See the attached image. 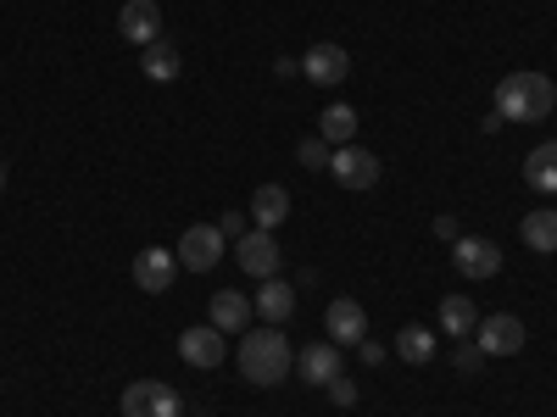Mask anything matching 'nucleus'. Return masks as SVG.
I'll return each mask as SVG.
<instances>
[{"mask_svg": "<svg viewBox=\"0 0 557 417\" xmlns=\"http://www.w3.org/2000/svg\"><path fill=\"white\" fill-rule=\"evenodd\" d=\"M173 256H178V267H190V273H212V267L223 262V235H218V223H190Z\"/></svg>", "mask_w": 557, "mask_h": 417, "instance_id": "6", "label": "nucleus"}, {"mask_svg": "<svg viewBox=\"0 0 557 417\" xmlns=\"http://www.w3.org/2000/svg\"><path fill=\"white\" fill-rule=\"evenodd\" d=\"M480 367H485V351L469 345V340H457V374H480Z\"/></svg>", "mask_w": 557, "mask_h": 417, "instance_id": "25", "label": "nucleus"}, {"mask_svg": "<svg viewBox=\"0 0 557 417\" xmlns=\"http://www.w3.org/2000/svg\"><path fill=\"white\" fill-rule=\"evenodd\" d=\"M524 184L535 195H557V139H546V146L524 156Z\"/></svg>", "mask_w": 557, "mask_h": 417, "instance_id": "17", "label": "nucleus"}, {"mask_svg": "<svg viewBox=\"0 0 557 417\" xmlns=\"http://www.w3.org/2000/svg\"><path fill=\"white\" fill-rule=\"evenodd\" d=\"M251 217H257V228L273 235V228L290 217V190H285V184H262V190L251 195Z\"/></svg>", "mask_w": 557, "mask_h": 417, "instance_id": "18", "label": "nucleus"}, {"mask_svg": "<svg viewBox=\"0 0 557 417\" xmlns=\"http://www.w3.org/2000/svg\"><path fill=\"white\" fill-rule=\"evenodd\" d=\"M235 367L240 379L257 384V390H278L290 374H296V351L285 340V329H273V323H262V329H246L240 345H235Z\"/></svg>", "mask_w": 557, "mask_h": 417, "instance_id": "1", "label": "nucleus"}, {"mask_svg": "<svg viewBox=\"0 0 557 417\" xmlns=\"http://www.w3.org/2000/svg\"><path fill=\"white\" fill-rule=\"evenodd\" d=\"M357 351H362V362H368V367H374V362H385V345H374V340H362Z\"/></svg>", "mask_w": 557, "mask_h": 417, "instance_id": "28", "label": "nucleus"}, {"mask_svg": "<svg viewBox=\"0 0 557 417\" xmlns=\"http://www.w3.org/2000/svg\"><path fill=\"white\" fill-rule=\"evenodd\" d=\"M451 267H457L462 278H474V285H485V278L502 273V245L485 240V235H457V240H451Z\"/></svg>", "mask_w": 557, "mask_h": 417, "instance_id": "4", "label": "nucleus"}, {"mask_svg": "<svg viewBox=\"0 0 557 417\" xmlns=\"http://www.w3.org/2000/svg\"><path fill=\"white\" fill-rule=\"evenodd\" d=\"M178 356L190 362V367H223V356H228V334L212 329V323H201V329H184V334H178Z\"/></svg>", "mask_w": 557, "mask_h": 417, "instance_id": "12", "label": "nucleus"}, {"mask_svg": "<svg viewBox=\"0 0 557 417\" xmlns=\"http://www.w3.org/2000/svg\"><path fill=\"white\" fill-rule=\"evenodd\" d=\"M207 312H212V329H223V334H246L251 317H257L251 295H240V290H218Z\"/></svg>", "mask_w": 557, "mask_h": 417, "instance_id": "14", "label": "nucleus"}, {"mask_svg": "<svg viewBox=\"0 0 557 417\" xmlns=\"http://www.w3.org/2000/svg\"><path fill=\"white\" fill-rule=\"evenodd\" d=\"M346 73H351V56L341 45H312L301 56V78H312V84H346Z\"/></svg>", "mask_w": 557, "mask_h": 417, "instance_id": "15", "label": "nucleus"}, {"mask_svg": "<svg viewBox=\"0 0 557 417\" xmlns=\"http://www.w3.org/2000/svg\"><path fill=\"white\" fill-rule=\"evenodd\" d=\"M496 112L507 123H546L557 112V84L546 73H507L496 84Z\"/></svg>", "mask_w": 557, "mask_h": 417, "instance_id": "2", "label": "nucleus"}, {"mask_svg": "<svg viewBox=\"0 0 557 417\" xmlns=\"http://www.w3.org/2000/svg\"><path fill=\"white\" fill-rule=\"evenodd\" d=\"M330 401H335V406H357V384H351V379L341 374V379L330 384Z\"/></svg>", "mask_w": 557, "mask_h": 417, "instance_id": "27", "label": "nucleus"}, {"mask_svg": "<svg viewBox=\"0 0 557 417\" xmlns=\"http://www.w3.org/2000/svg\"><path fill=\"white\" fill-rule=\"evenodd\" d=\"M519 240H524L530 251L552 256V251H557V212H552V206H541V212H524V223H519Z\"/></svg>", "mask_w": 557, "mask_h": 417, "instance_id": "19", "label": "nucleus"}, {"mask_svg": "<svg viewBox=\"0 0 557 417\" xmlns=\"http://www.w3.org/2000/svg\"><path fill=\"white\" fill-rule=\"evenodd\" d=\"M318 139H323V146H351V139H357V112L346 101L330 106V112L318 117Z\"/></svg>", "mask_w": 557, "mask_h": 417, "instance_id": "22", "label": "nucleus"}, {"mask_svg": "<svg viewBox=\"0 0 557 417\" xmlns=\"http://www.w3.org/2000/svg\"><path fill=\"white\" fill-rule=\"evenodd\" d=\"M235 262L257 278V285H262V278H278V267H285V256H278V240L268 235V228H251V235L235 240Z\"/></svg>", "mask_w": 557, "mask_h": 417, "instance_id": "8", "label": "nucleus"}, {"mask_svg": "<svg viewBox=\"0 0 557 417\" xmlns=\"http://www.w3.org/2000/svg\"><path fill=\"white\" fill-rule=\"evenodd\" d=\"M117 34H123L128 45H139V51H146L151 39H162V7H157V0H123Z\"/></svg>", "mask_w": 557, "mask_h": 417, "instance_id": "11", "label": "nucleus"}, {"mask_svg": "<svg viewBox=\"0 0 557 417\" xmlns=\"http://www.w3.org/2000/svg\"><path fill=\"white\" fill-rule=\"evenodd\" d=\"M341 345L335 340H318V345H301L296 351V379L301 384H312V390H330L335 379H341Z\"/></svg>", "mask_w": 557, "mask_h": 417, "instance_id": "7", "label": "nucleus"}, {"mask_svg": "<svg viewBox=\"0 0 557 417\" xmlns=\"http://www.w3.org/2000/svg\"><path fill=\"white\" fill-rule=\"evenodd\" d=\"M123 417H184V395L162 379H139L123 390Z\"/></svg>", "mask_w": 557, "mask_h": 417, "instance_id": "3", "label": "nucleus"}, {"mask_svg": "<svg viewBox=\"0 0 557 417\" xmlns=\"http://www.w3.org/2000/svg\"><path fill=\"white\" fill-rule=\"evenodd\" d=\"M480 329V312H474V301L469 295H446L441 301V334H451V340H469Z\"/></svg>", "mask_w": 557, "mask_h": 417, "instance_id": "20", "label": "nucleus"}, {"mask_svg": "<svg viewBox=\"0 0 557 417\" xmlns=\"http://www.w3.org/2000/svg\"><path fill=\"white\" fill-rule=\"evenodd\" d=\"M173 278H178V256L162 251V245H146L134 256V285L146 290V295H168L173 290Z\"/></svg>", "mask_w": 557, "mask_h": 417, "instance_id": "10", "label": "nucleus"}, {"mask_svg": "<svg viewBox=\"0 0 557 417\" xmlns=\"http://www.w3.org/2000/svg\"><path fill=\"white\" fill-rule=\"evenodd\" d=\"M139 73H146L151 84H173V78H178V45L151 39L146 51H139Z\"/></svg>", "mask_w": 557, "mask_h": 417, "instance_id": "21", "label": "nucleus"}, {"mask_svg": "<svg viewBox=\"0 0 557 417\" xmlns=\"http://www.w3.org/2000/svg\"><path fill=\"white\" fill-rule=\"evenodd\" d=\"M218 235H223V240H240V235H251V228H246V212H223V217H218Z\"/></svg>", "mask_w": 557, "mask_h": 417, "instance_id": "26", "label": "nucleus"}, {"mask_svg": "<svg viewBox=\"0 0 557 417\" xmlns=\"http://www.w3.org/2000/svg\"><path fill=\"white\" fill-rule=\"evenodd\" d=\"M251 306H257V317H262V323H273V329H285L290 312H296V290L285 285V278H262V290L251 295Z\"/></svg>", "mask_w": 557, "mask_h": 417, "instance_id": "16", "label": "nucleus"}, {"mask_svg": "<svg viewBox=\"0 0 557 417\" xmlns=\"http://www.w3.org/2000/svg\"><path fill=\"white\" fill-rule=\"evenodd\" d=\"M330 178L341 184V190H374V184H380V156H374V151H362L357 139H351V146H335V156H330Z\"/></svg>", "mask_w": 557, "mask_h": 417, "instance_id": "5", "label": "nucleus"}, {"mask_svg": "<svg viewBox=\"0 0 557 417\" xmlns=\"http://www.w3.org/2000/svg\"><path fill=\"white\" fill-rule=\"evenodd\" d=\"M474 345L485 356H519L524 351V323L513 312H496V317H480V329H474Z\"/></svg>", "mask_w": 557, "mask_h": 417, "instance_id": "9", "label": "nucleus"}, {"mask_svg": "<svg viewBox=\"0 0 557 417\" xmlns=\"http://www.w3.org/2000/svg\"><path fill=\"white\" fill-rule=\"evenodd\" d=\"M0 195H7V167H0Z\"/></svg>", "mask_w": 557, "mask_h": 417, "instance_id": "29", "label": "nucleus"}, {"mask_svg": "<svg viewBox=\"0 0 557 417\" xmlns=\"http://www.w3.org/2000/svg\"><path fill=\"white\" fill-rule=\"evenodd\" d=\"M323 329H330L335 345H362L368 340V312L351 295H341V301H330V312H323Z\"/></svg>", "mask_w": 557, "mask_h": 417, "instance_id": "13", "label": "nucleus"}, {"mask_svg": "<svg viewBox=\"0 0 557 417\" xmlns=\"http://www.w3.org/2000/svg\"><path fill=\"white\" fill-rule=\"evenodd\" d=\"M330 156H335V146H323L318 134H307L301 146H296V162H301L307 173H323V167H330Z\"/></svg>", "mask_w": 557, "mask_h": 417, "instance_id": "24", "label": "nucleus"}, {"mask_svg": "<svg viewBox=\"0 0 557 417\" xmlns=\"http://www.w3.org/2000/svg\"><path fill=\"white\" fill-rule=\"evenodd\" d=\"M396 356H401L407 367H424V362L435 356V334L418 329V323H407V329L396 334Z\"/></svg>", "mask_w": 557, "mask_h": 417, "instance_id": "23", "label": "nucleus"}]
</instances>
